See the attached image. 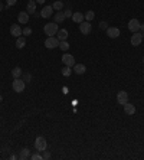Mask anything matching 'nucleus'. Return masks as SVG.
<instances>
[{
  "label": "nucleus",
  "mask_w": 144,
  "mask_h": 160,
  "mask_svg": "<svg viewBox=\"0 0 144 160\" xmlns=\"http://www.w3.org/2000/svg\"><path fill=\"white\" fill-rule=\"evenodd\" d=\"M12 88H13L15 92H23L25 88H26V82L23 79H20V78H15L13 82H12Z\"/></svg>",
  "instance_id": "f257e3e1"
},
{
  "label": "nucleus",
  "mask_w": 144,
  "mask_h": 160,
  "mask_svg": "<svg viewBox=\"0 0 144 160\" xmlns=\"http://www.w3.org/2000/svg\"><path fill=\"white\" fill-rule=\"evenodd\" d=\"M58 23L53 22V23H46L43 26V32L45 35H48V36H53V35H56L58 33Z\"/></svg>",
  "instance_id": "f03ea898"
},
{
  "label": "nucleus",
  "mask_w": 144,
  "mask_h": 160,
  "mask_svg": "<svg viewBox=\"0 0 144 160\" xmlns=\"http://www.w3.org/2000/svg\"><path fill=\"white\" fill-rule=\"evenodd\" d=\"M46 147H48V143H46V138H43L42 136H39L36 140H35V149L38 150L39 153L40 151H43V150H46Z\"/></svg>",
  "instance_id": "7ed1b4c3"
},
{
  "label": "nucleus",
  "mask_w": 144,
  "mask_h": 160,
  "mask_svg": "<svg viewBox=\"0 0 144 160\" xmlns=\"http://www.w3.org/2000/svg\"><path fill=\"white\" fill-rule=\"evenodd\" d=\"M45 46L48 49H55L59 46V39L55 38V36H48V39L45 40Z\"/></svg>",
  "instance_id": "20e7f679"
},
{
  "label": "nucleus",
  "mask_w": 144,
  "mask_h": 160,
  "mask_svg": "<svg viewBox=\"0 0 144 160\" xmlns=\"http://www.w3.org/2000/svg\"><path fill=\"white\" fill-rule=\"evenodd\" d=\"M130 42H131L133 46H139V45H141V42H143V33L134 32V35L131 36V39H130Z\"/></svg>",
  "instance_id": "39448f33"
},
{
  "label": "nucleus",
  "mask_w": 144,
  "mask_h": 160,
  "mask_svg": "<svg viewBox=\"0 0 144 160\" xmlns=\"http://www.w3.org/2000/svg\"><path fill=\"white\" fill-rule=\"evenodd\" d=\"M62 64L63 65H67V66H74L75 65V58L71 55V54H65V55L62 56Z\"/></svg>",
  "instance_id": "423d86ee"
},
{
  "label": "nucleus",
  "mask_w": 144,
  "mask_h": 160,
  "mask_svg": "<svg viewBox=\"0 0 144 160\" xmlns=\"http://www.w3.org/2000/svg\"><path fill=\"white\" fill-rule=\"evenodd\" d=\"M140 26H141V23L137 20V19H131L130 22H128V30L130 32H139L140 30Z\"/></svg>",
  "instance_id": "0eeeda50"
},
{
  "label": "nucleus",
  "mask_w": 144,
  "mask_h": 160,
  "mask_svg": "<svg viewBox=\"0 0 144 160\" xmlns=\"http://www.w3.org/2000/svg\"><path fill=\"white\" fill-rule=\"evenodd\" d=\"M79 30H81V33L82 35H89L91 33V30H92V26H91V23L89 22H82V23H79Z\"/></svg>",
  "instance_id": "6e6552de"
},
{
  "label": "nucleus",
  "mask_w": 144,
  "mask_h": 160,
  "mask_svg": "<svg viewBox=\"0 0 144 160\" xmlns=\"http://www.w3.org/2000/svg\"><path fill=\"white\" fill-rule=\"evenodd\" d=\"M117 103L121 104V105H124V104H127L128 103V94L125 92V91H120V92L117 94Z\"/></svg>",
  "instance_id": "1a4fd4ad"
},
{
  "label": "nucleus",
  "mask_w": 144,
  "mask_h": 160,
  "mask_svg": "<svg viewBox=\"0 0 144 160\" xmlns=\"http://www.w3.org/2000/svg\"><path fill=\"white\" fill-rule=\"evenodd\" d=\"M52 13H53V7L52 6H45L43 9L40 10V16L43 17V19H49L52 16Z\"/></svg>",
  "instance_id": "9d476101"
},
{
  "label": "nucleus",
  "mask_w": 144,
  "mask_h": 160,
  "mask_svg": "<svg viewBox=\"0 0 144 160\" xmlns=\"http://www.w3.org/2000/svg\"><path fill=\"white\" fill-rule=\"evenodd\" d=\"M10 35H13L15 38H19L22 35V28L20 25H12L10 26Z\"/></svg>",
  "instance_id": "9b49d317"
},
{
  "label": "nucleus",
  "mask_w": 144,
  "mask_h": 160,
  "mask_svg": "<svg viewBox=\"0 0 144 160\" xmlns=\"http://www.w3.org/2000/svg\"><path fill=\"white\" fill-rule=\"evenodd\" d=\"M107 35H108V38L115 39V38L120 36V29L118 28H108L107 29Z\"/></svg>",
  "instance_id": "f8f14e48"
},
{
  "label": "nucleus",
  "mask_w": 144,
  "mask_h": 160,
  "mask_svg": "<svg viewBox=\"0 0 144 160\" xmlns=\"http://www.w3.org/2000/svg\"><path fill=\"white\" fill-rule=\"evenodd\" d=\"M17 20H19V23H23V25H26V23L29 22V13L26 10L25 12H20L19 13V16H17Z\"/></svg>",
  "instance_id": "ddd939ff"
},
{
  "label": "nucleus",
  "mask_w": 144,
  "mask_h": 160,
  "mask_svg": "<svg viewBox=\"0 0 144 160\" xmlns=\"http://www.w3.org/2000/svg\"><path fill=\"white\" fill-rule=\"evenodd\" d=\"M72 20L75 23H82L84 19H85V16H84V13H81V12H75V13H72Z\"/></svg>",
  "instance_id": "4468645a"
},
{
  "label": "nucleus",
  "mask_w": 144,
  "mask_h": 160,
  "mask_svg": "<svg viewBox=\"0 0 144 160\" xmlns=\"http://www.w3.org/2000/svg\"><path fill=\"white\" fill-rule=\"evenodd\" d=\"M26 12H28L29 15H35V13H36V2H35V0H29L28 2Z\"/></svg>",
  "instance_id": "2eb2a0df"
},
{
  "label": "nucleus",
  "mask_w": 144,
  "mask_h": 160,
  "mask_svg": "<svg viewBox=\"0 0 144 160\" xmlns=\"http://www.w3.org/2000/svg\"><path fill=\"white\" fill-rule=\"evenodd\" d=\"M85 71H87V68H85V65H84V64H75V65H74V72H75V74H78V75H82V74H85Z\"/></svg>",
  "instance_id": "dca6fc26"
},
{
  "label": "nucleus",
  "mask_w": 144,
  "mask_h": 160,
  "mask_svg": "<svg viewBox=\"0 0 144 160\" xmlns=\"http://www.w3.org/2000/svg\"><path fill=\"white\" fill-rule=\"evenodd\" d=\"M124 113H125L127 116H133L134 113H135V107H134V104H130V103L124 104Z\"/></svg>",
  "instance_id": "f3484780"
},
{
  "label": "nucleus",
  "mask_w": 144,
  "mask_h": 160,
  "mask_svg": "<svg viewBox=\"0 0 144 160\" xmlns=\"http://www.w3.org/2000/svg\"><path fill=\"white\" fill-rule=\"evenodd\" d=\"M56 35H58L56 38L59 39V42H61V40H67L68 36H69V33H68L67 29H61V30H58V33H56Z\"/></svg>",
  "instance_id": "a211bd4d"
},
{
  "label": "nucleus",
  "mask_w": 144,
  "mask_h": 160,
  "mask_svg": "<svg viewBox=\"0 0 144 160\" xmlns=\"http://www.w3.org/2000/svg\"><path fill=\"white\" fill-rule=\"evenodd\" d=\"M19 159L22 160H26V159H30V150L26 147V149H23L22 151H20V155H19Z\"/></svg>",
  "instance_id": "6ab92c4d"
},
{
  "label": "nucleus",
  "mask_w": 144,
  "mask_h": 160,
  "mask_svg": "<svg viewBox=\"0 0 144 160\" xmlns=\"http://www.w3.org/2000/svg\"><path fill=\"white\" fill-rule=\"evenodd\" d=\"M25 45H26V39L22 38V36H19L16 40V48L17 49H23L25 48Z\"/></svg>",
  "instance_id": "aec40b11"
},
{
  "label": "nucleus",
  "mask_w": 144,
  "mask_h": 160,
  "mask_svg": "<svg viewBox=\"0 0 144 160\" xmlns=\"http://www.w3.org/2000/svg\"><path fill=\"white\" fill-rule=\"evenodd\" d=\"M65 19H67V17H65V13H63L62 10L58 12V13L55 15V22H56V23H62L63 20H65Z\"/></svg>",
  "instance_id": "412c9836"
},
{
  "label": "nucleus",
  "mask_w": 144,
  "mask_h": 160,
  "mask_svg": "<svg viewBox=\"0 0 144 160\" xmlns=\"http://www.w3.org/2000/svg\"><path fill=\"white\" fill-rule=\"evenodd\" d=\"M20 75H22V69H20L19 66H16V68L12 69V77L13 78H20Z\"/></svg>",
  "instance_id": "4be33fe9"
},
{
  "label": "nucleus",
  "mask_w": 144,
  "mask_h": 160,
  "mask_svg": "<svg viewBox=\"0 0 144 160\" xmlns=\"http://www.w3.org/2000/svg\"><path fill=\"white\" fill-rule=\"evenodd\" d=\"M52 7H53V10H58V12H61L62 9H63V3H62L61 0H56L55 3L52 5Z\"/></svg>",
  "instance_id": "5701e85b"
},
{
  "label": "nucleus",
  "mask_w": 144,
  "mask_h": 160,
  "mask_svg": "<svg viewBox=\"0 0 144 160\" xmlns=\"http://www.w3.org/2000/svg\"><path fill=\"white\" fill-rule=\"evenodd\" d=\"M61 72H62V75H63V77H69V75L72 74V68H71V66H67V65H65L63 68H62Z\"/></svg>",
  "instance_id": "b1692460"
},
{
  "label": "nucleus",
  "mask_w": 144,
  "mask_h": 160,
  "mask_svg": "<svg viewBox=\"0 0 144 160\" xmlns=\"http://www.w3.org/2000/svg\"><path fill=\"white\" fill-rule=\"evenodd\" d=\"M69 46H71V45L68 43L67 40H61V42H59V46H58V48H61V49L63 50V52H67V50L69 49Z\"/></svg>",
  "instance_id": "393cba45"
},
{
  "label": "nucleus",
  "mask_w": 144,
  "mask_h": 160,
  "mask_svg": "<svg viewBox=\"0 0 144 160\" xmlns=\"http://www.w3.org/2000/svg\"><path fill=\"white\" fill-rule=\"evenodd\" d=\"M84 16H85V20H87V22H91V20L95 17V13L92 10H88L85 15H84Z\"/></svg>",
  "instance_id": "a878e982"
},
{
  "label": "nucleus",
  "mask_w": 144,
  "mask_h": 160,
  "mask_svg": "<svg viewBox=\"0 0 144 160\" xmlns=\"http://www.w3.org/2000/svg\"><path fill=\"white\" fill-rule=\"evenodd\" d=\"M22 35H26V36H29V35H32V29L29 28V26H26L25 29H22Z\"/></svg>",
  "instance_id": "bb28decb"
},
{
  "label": "nucleus",
  "mask_w": 144,
  "mask_h": 160,
  "mask_svg": "<svg viewBox=\"0 0 144 160\" xmlns=\"http://www.w3.org/2000/svg\"><path fill=\"white\" fill-rule=\"evenodd\" d=\"M30 159H32V160H42V159H43V156H40V155H39V151H38V153H35V155L30 156Z\"/></svg>",
  "instance_id": "cd10ccee"
},
{
  "label": "nucleus",
  "mask_w": 144,
  "mask_h": 160,
  "mask_svg": "<svg viewBox=\"0 0 144 160\" xmlns=\"http://www.w3.org/2000/svg\"><path fill=\"white\" fill-rule=\"evenodd\" d=\"M6 3H7V6L10 7V6L16 5V3H17V0H6Z\"/></svg>",
  "instance_id": "c85d7f7f"
},
{
  "label": "nucleus",
  "mask_w": 144,
  "mask_h": 160,
  "mask_svg": "<svg viewBox=\"0 0 144 160\" xmlns=\"http://www.w3.org/2000/svg\"><path fill=\"white\" fill-rule=\"evenodd\" d=\"M49 157H50V153L48 150H43V159L46 160V159H49Z\"/></svg>",
  "instance_id": "c756f323"
},
{
  "label": "nucleus",
  "mask_w": 144,
  "mask_h": 160,
  "mask_svg": "<svg viewBox=\"0 0 144 160\" xmlns=\"http://www.w3.org/2000/svg\"><path fill=\"white\" fill-rule=\"evenodd\" d=\"M30 78H32V75H30V74H26V75H25V79H23V81H26V82H30Z\"/></svg>",
  "instance_id": "7c9ffc66"
},
{
  "label": "nucleus",
  "mask_w": 144,
  "mask_h": 160,
  "mask_svg": "<svg viewBox=\"0 0 144 160\" xmlns=\"http://www.w3.org/2000/svg\"><path fill=\"white\" fill-rule=\"evenodd\" d=\"M63 13H65V17H72V12L71 10H65Z\"/></svg>",
  "instance_id": "2f4dec72"
},
{
  "label": "nucleus",
  "mask_w": 144,
  "mask_h": 160,
  "mask_svg": "<svg viewBox=\"0 0 144 160\" xmlns=\"http://www.w3.org/2000/svg\"><path fill=\"white\" fill-rule=\"evenodd\" d=\"M100 28H101V29H105V28H107L105 22H101V23H100ZM107 29H108V28H107Z\"/></svg>",
  "instance_id": "473e14b6"
},
{
  "label": "nucleus",
  "mask_w": 144,
  "mask_h": 160,
  "mask_svg": "<svg viewBox=\"0 0 144 160\" xmlns=\"http://www.w3.org/2000/svg\"><path fill=\"white\" fill-rule=\"evenodd\" d=\"M35 2H36V3H39V5H43V3H45V0H35Z\"/></svg>",
  "instance_id": "72a5a7b5"
},
{
  "label": "nucleus",
  "mask_w": 144,
  "mask_h": 160,
  "mask_svg": "<svg viewBox=\"0 0 144 160\" xmlns=\"http://www.w3.org/2000/svg\"><path fill=\"white\" fill-rule=\"evenodd\" d=\"M140 29H141V32L144 33V23H141V26H140Z\"/></svg>",
  "instance_id": "f704fd0d"
},
{
  "label": "nucleus",
  "mask_w": 144,
  "mask_h": 160,
  "mask_svg": "<svg viewBox=\"0 0 144 160\" xmlns=\"http://www.w3.org/2000/svg\"><path fill=\"white\" fill-rule=\"evenodd\" d=\"M3 10V5H0V12Z\"/></svg>",
  "instance_id": "c9c22d12"
},
{
  "label": "nucleus",
  "mask_w": 144,
  "mask_h": 160,
  "mask_svg": "<svg viewBox=\"0 0 144 160\" xmlns=\"http://www.w3.org/2000/svg\"><path fill=\"white\" fill-rule=\"evenodd\" d=\"M2 99H3V97H2V95H0V101H2Z\"/></svg>",
  "instance_id": "e433bc0d"
},
{
  "label": "nucleus",
  "mask_w": 144,
  "mask_h": 160,
  "mask_svg": "<svg viewBox=\"0 0 144 160\" xmlns=\"http://www.w3.org/2000/svg\"><path fill=\"white\" fill-rule=\"evenodd\" d=\"M143 64H144V56H143Z\"/></svg>",
  "instance_id": "4c0bfd02"
}]
</instances>
